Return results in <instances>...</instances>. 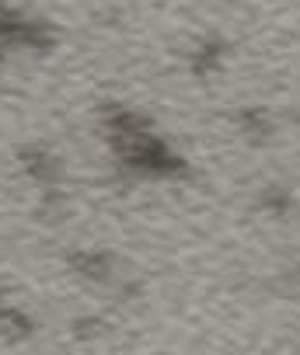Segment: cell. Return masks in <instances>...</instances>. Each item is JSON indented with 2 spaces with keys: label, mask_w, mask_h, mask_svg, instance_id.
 Segmentation results:
<instances>
[{
  "label": "cell",
  "mask_w": 300,
  "mask_h": 355,
  "mask_svg": "<svg viewBox=\"0 0 300 355\" xmlns=\"http://www.w3.org/2000/svg\"><path fill=\"white\" fill-rule=\"evenodd\" d=\"M28 160V171L39 178V185H53L56 182V160L49 157V153H42V150H32V153H25Z\"/></svg>",
  "instance_id": "6da1fadb"
},
{
  "label": "cell",
  "mask_w": 300,
  "mask_h": 355,
  "mask_svg": "<svg viewBox=\"0 0 300 355\" xmlns=\"http://www.w3.org/2000/svg\"><path fill=\"white\" fill-rule=\"evenodd\" d=\"M74 265L88 279H105L108 275V258L105 254H74Z\"/></svg>",
  "instance_id": "7a4b0ae2"
}]
</instances>
